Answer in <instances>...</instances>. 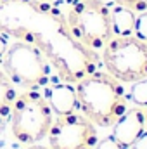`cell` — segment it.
Masks as SVG:
<instances>
[{"instance_id":"cell-7","label":"cell","mask_w":147,"mask_h":149,"mask_svg":"<svg viewBox=\"0 0 147 149\" xmlns=\"http://www.w3.org/2000/svg\"><path fill=\"white\" fill-rule=\"evenodd\" d=\"M47 137L50 149H94L99 142L95 125L76 111L57 116Z\"/></svg>"},{"instance_id":"cell-1","label":"cell","mask_w":147,"mask_h":149,"mask_svg":"<svg viewBox=\"0 0 147 149\" xmlns=\"http://www.w3.org/2000/svg\"><path fill=\"white\" fill-rule=\"evenodd\" d=\"M0 31L35 45L68 83L94 73L101 61L71 35L62 10L47 0H0Z\"/></svg>"},{"instance_id":"cell-6","label":"cell","mask_w":147,"mask_h":149,"mask_svg":"<svg viewBox=\"0 0 147 149\" xmlns=\"http://www.w3.org/2000/svg\"><path fill=\"white\" fill-rule=\"evenodd\" d=\"M2 64L5 74L16 85L26 88H38L49 85L50 80L49 61L42 54V50H38L35 45L28 42L19 40L10 47H7L5 54L2 56Z\"/></svg>"},{"instance_id":"cell-19","label":"cell","mask_w":147,"mask_h":149,"mask_svg":"<svg viewBox=\"0 0 147 149\" xmlns=\"http://www.w3.org/2000/svg\"><path fill=\"white\" fill-rule=\"evenodd\" d=\"M144 114H146V128H147V109L144 111Z\"/></svg>"},{"instance_id":"cell-8","label":"cell","mask_w":147,"mask_h":149,"mask_svg":"<svg viewBox=\"0 0 147 149\" xmlns=\"http://www.w3.org/2000/svg\"><path fill=\"white\" fill-rule=\"evenodd\" d=\"M144 130H146V114L139 106H135L132 109H126L112 125V137L128 149L132 148V144Z\"/></svg>"},{"instance_id":"cell-5","label":"cell","mask_w":147,"mask_h":149,"mask_svg":"<svg viewBox=\"0 0 147 149\" xmlns=\"http://www.w3.org/2000/svg\"><path fill=\"white\" fill-rule=\"evenodd\" d=\"M107 73L121 83H133L147 78V42L128 37H112L101 56Z\"/></svg>"},{"instance_id":"cell-20","label":"cell","mask_w":147,"mask_h":149,"mask_svg":"<svg viewBox=\"0 0 147 149\" xmlns=\"http://www.w3.org/2000/svg\"><path fill=\"white\" fill-rule=\"evenodd\" d=\"M47 2H55V0H47Z\"/></svg>"},{"instance_id":"cell-11","label":"cell","mask_w":147,"mask_h":149,"mask_svg":"<svg viewBox=\"0 0 147 149\" xmlns=\"http://www.w3.org/2000/svg\"><path fill=\"white\" fill-rule=\"evenodd\" d=\"M14 99H16V90L12 87L10 78L3 71H0V121L10 113Z\"/></svg>"},{"instance_id":"cell-4","label":"cell","mask_w":147,"mask_h":149,"mask_svg":"<svg viewBox=\"0 0 147 149\" xmlns=\"http://www.w3.org/2000/svg\"><path fill=\"white\" fill-rule=\"evenodd\" d=\"M54 123V113L47 99L38 92L16 95L10 109V130L16 141L23 144H37L47 137Z\"/></svg>"},{"instance_id":"cell-13","label":"cell","mask_w":147,"mask_h":149,"mask_svg":"<svg viewBox=\"0 0 147 149\" xmlns=\"http://www.w3.org/2000/svg\"><path fill=\"white\" fill-rule=\"evenodd\" d=\"M133 35L140 40L147 42V10L146 12H140L137 17H135V30H133Z\"/></svg>"},{"instance_id":"cell-2","label":"cell","mask_w":147,"mask_h":149,"mask_svg":"<svg viewBox=\"0 0 147 149\" xmlns=\"http://www.w3.org/2000/svg\"><path fill=\"white\" fill-rule=\"evenodd\" d=\"M74 88L81 113L95 127H112L128 109V97L121 81L109 73L95 70L78 80Z\"/></svg>"},{"instance_id":"cell-10","label":"cell","mask_w":147,"mask_h":149,"mask_svg":"<svg viewBox=\"0 0 147 149\" xmlns=\"http://www.w3.org/2000/svg\"><path fill=\"white\" fill-rule=\"evenodd\" d=\"M135 17H137L135 12L130 10V9H126V7H121V5L111 7V26H112L114 37L133 35Z\"/></svg>"},{"instance_id":"cell-18","label":"cell","mask_w":147,"mask_h":149,"mask_svg":"<svg viewBox=\"0 0 147 149\" xmlns=\"http://www.w3.org/2000/svg\"><path fill=\"white\" fill-rule=\"evenodd\" d=\"M26 149H50V148H47V146H40V144H30Z\"/></svg>"},{"instance_id":"cell-12","label":"cell","mask_w":147,"mask_h":149,"mask_svg":"<svg viewBox=\"0 0 147 149\" xmlns=\"http://www.w3.org/2000/svg\"><path fill=\"white\" fill-rule=\"evenodd\" d=\"M130 99L135 106L147 108V78L133 81V87L130 90Z\"/></svg>"},{"instance_id":"cell-15","label":"cell","mask_w":147,"mask_h":149,"mask_svg":"<svg viewBox=\"0 0 147 149\" xmlns=\"http://www.w3.org/2000/svg\"><path fill=\"white\" fill-rule=\"evenodd\" d=\"M94 149H126L125 146H121L112 135L109 137H106V139H102V141H99L97 144H95V148Z\"/></svg>"},{"instance_id":"cell-3","label":"cell","mask_w":147,"mask_h":149,"mask_svg":"<svg viewBox=\"0 0 147 149\" xmlns=\"http://www.w3.org/2000/svg\"><path fill=\"white\" fill-rule=\"evenodd\" d=\"M68 28L81 45L99 52L114 37L111 7L102 0H73L64 14Z\"/></svg>"},{"instance_id":"cell-9","label":"cell","mask_w":147,"mask_h":149,"mask_svg":"<svg viewBox=\"0 0 147 149\" xmlns=\"http://www.w3.org/2000/svg\"><path fill=\"white\" fill-rule=\"evenodd\" d=\"M50 106L52 113H55L57 116H64V114H71L78 111V97H76V88L71 83H54V85H47L45 88V95H43Z\"/></svg>"},{"instance_id":"cell-16","label":"cell","mask_w":147,"mask_h":149,"mask_svg":"<svg viewBox=\"0 0 147 149\" xmlns=\"http://www.w3.org/2000/svg\"><path fill=\"white\" fill-rule=\"evenodd\" d=\"M132 149H147V128L137 137V141L132 144Z\"/></svg>"},{"instance_id":"cell-14","label":"cell","mask_w":147,"mask_h":149,"mask_svg":"<svg viewBox=\"0 0 147 149\" xmlns=\"http://www.w3.org/2000/svg\"><path fill=\"white\" fill-rule=\"evenodd\" d=\"M118 5L121 7H126L133 12H146L147 10V0H114Z\"/></svg>"},{"instance_id":"cell-17","label":"cell","mask_w":147,"mask_h":149,"mask_svg":"<svg viewBox=\"0 0 147 149\" xmlns=\"http://www.w3.org/2000/svg\"><path fill=\"white\" fill-rule=\"evenodd\" d=\"M5 50H7V38H5V35L0 31V57L5 54Z\"/></svg>"}]
</instances>
